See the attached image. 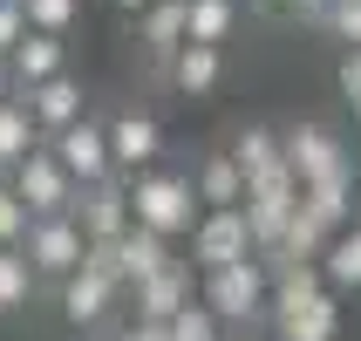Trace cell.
I'll use <instances>...</instances> for the list:
<instances>
[{
	"label": "cell",
	"instance_id": "obj_1",
	"mask_svg": "<svg viewBox=\"0 0 361 341\" xmlns=\"http://www.w3.org/2000/svg\"><path fill=\"white\" fill-rule=\"evenodd\" d=\"M123 191H130V225H150V232H164V239H178V232H191L198 225V191H191V178L184 171H130L123 178Z\"/></svg>",
	"mask_w": 361,
	"mask_h": 341
},
{
	"label": "cell",
	"instance_id": "obj_2",
	"mask_svg": "<svg viewBox=\"0 0 361 341\" xmlns=\"http://www.w3.org/2000/svg\"><path fill=\"white\" fill-rule=\"evenodd\" d=\"M266 287H273V280H266V260L252 253V260L212 266V273H204V294H198V301L219 314V328H225V321H232V328H245L252 314H266Z\"/></svg>",
	"mask_w": 361,
	"mask_h": 341
},
{
	"label": "cell",
	"instance_id": "obj_3",
	"mask_svg": "<svg viewBox=\"0 0 361 341\" xmlns=\"http://www.w3.org/2000/svg\"><path fill=\"white\" fill-rule=\"evenodd\" d=\"M293 205H300V178L286 171V164H273V171H259V178H245V232H252V246H273L286 232V219H293Z\"/></svg>",
	"mask_w": 361,
	"mask_h": 341
},
{
	"label": "cell",
	"instance_id": "obj_4",
	"mask_svg": "<svg viewBox=\"0 0 361 341\" xmlns=\"http://www.w3.org/2000/svg\"><path fill=\"white\" fill-rule=\"evenodd\" d=\"M82 225L68 219V212H48V219H27V232H20V260L35 266V280H61V273H75L82 266Z\"/></svg>",
	"mask_w": 361,
	"mask_h": 341
},
{
	"label": "cell",
	"instance_id": "obj_5",
	"mask_svg": "<svg viewBox=\"0 0 361 341\" xmlns=\"http://www.w3.org/2000/svg\"><path fill=\"white\" fill-rule=\"evenodd\" d=\"M259 246H252V232H245V212L239 205H204L198 225H191V266H232V260H252Z\"/></svg>",
	"mask_w": 361,
	"mask_h": 341
},
{
	"label": "cell",
	"instance_id": "obj_6",
	"mask_svg": "<svg viewBox=\"0 0 361 341\" xmlns=\"http://www.w3.org/2000/svg\"><path fill=\"white\" fill-rule=\"evenodd\" d=\"M48 150H55V164L68 171L75 184H102V178H116V164H109V130H102L89 109H82L68 130H55V137H41Z\"/></svg>",
	"mask_w": 361,
	"mask_h": 341
},
{
	"label": "cell",
	"instance_id": "obj_7",
	"mask_svg": "<svg viewBox=\"0 0 361 341\" xmlns=\"http://www.w3.org/2000/svg\"><path fill=\"white\" fill-rule=\"evenodd\" d=\"M7 184H14V198L35 212V219H48V212H68V198H75V178L55 164V150L48 143H35L27 157L7 171Z\"/></svg>",
	"mask_w": 361,
	"mask_h": 341
},
{
	"label": "cell",
	"instance_id": "obj_8",
	"mask_svg": "<svg viewBox=\"0 0 361 341\" xmlns=\"http://www.w3.org/2000/svg\"><path fill=\"white\" fill-rule=\"evenodd\" d=\"M55 294H61V321H68V328H102L109 314H116V301H123L116 273H102L96 260H82L75 273H61Z\"/></svg>",
	"mask_w": 361,
	"mask_h": 341
},
{
	"label": "cell",
	"instance_id": "obj_9",
	"mask_svg": "<svg viewBox=\"0 0 361 341\" xmlns=\"http://www.w3.org/2000/svg\"><path fill=\"white\" fill-rule=\"evenodd\" d=\"M68 219L82 225V239H89V246L116 239L123 225H130V191H123V178H102V184H75V198H68Z\"/></svg>",
	"mask_w": 361,
	"mask_h": 341
},
{
	"label": "cell",
	"instance_id": "obj_10",
	"mask_svg": "<svg viewBox=\"0 0 361 341\" xmlns=\"http://www.w3.org/2000/svg\"><path fill=\"white\" fill-rule=\"evenodd\" d=\"M14 96H20V109H27V123H35V137H55V130H68V123L89 109V102H82V82L68 76V68L35 82V89H14Z\"/></svg>",
	"mask_w": 361,
	"mask_h": 341
},
{
	"label": "cell",
	"instance_id": "obj_11",
	"mask_svg": "<svg viewBox=\"0 0 361 341\" xmlns=\"http://www.w3.org/2000/svg\"><path fill=\"white\" fill-rule=\"evenodd\" d=\"M280 164L300 184H314V178H327V171H341L348 150H341V137H334L327 123H300V130H286V137H280Z\"/></svg>",
	"mask_w": 361,
	"mask_h": 341
},
{
	"label": "cell",
	"instance_id": "obj_12",
	"mask_svg": "<svg viewBox=\"0 0 361 341\" xmlns=\"http://www.w3.org/2000/svg\"><path fill=\"white\" fill-rule=\"evenodd\" d=\"M102 130H109V164H116V178L150 171V164L164 157V130H157V116H143V109H123V116H109Z\"/></svg>",
	"mask_w": 361,
	"mask_h": 341
},
{
	"label": "cell",
	"instance_id": "obj_13",
	"mask_svg": "<svg viewBox=\"0 0 361 341\" xmlns=\"http://www.w3.org/2000/svg\"><path fill=\"white\" fill-rule=\"evenodd\" d=\"M184 301H191V266H184V260L157 266L150 280L130 287V314H137V321H171Z\"/></svg>",
	"mask_w": 361,
	"mask_h": 341
},
{
	"label": "cell",
	"instance_id": "obj_14",
	"mask_svg": "<svg viewBox=\"0 0 361 341\" xmlns=\"http://www.w3.org/2000/svg\"><path fill=\"white\" fill-rule=\"evenodd\" d=\"M61 68H68V41L41 35V28H27V35L14 41V55H7V82H14V89H35V82L61 76Z\"/></svg>",
	"mask_w": 361,
	"mask_h": 341
},
{
	"label": "cell",
	"instance_id": "obj_15",
	"mask_svg": "<svg viewBox=\"0 0 361 341\" xmlns=\"http://www.w3.org/2000/svg\"><path fill=\"white\" fill-rule=\"evenodd\" d=\"M300 205L327 225V232H341V225L355 219V164H341V171H327V178L300 184Z\"/></svg>",
	"mask_w": 361,
	"mask_h": 341
},
{
	"label": "cell",
	"instance_id": "obj_16",
	"mask_svg": "<svg viewBox=\"0 0 361 341\" xmlns=\"http://www.w3.org/2000/svg\"><path fill=\"white\" fill-rule=\"evenodd\" d=\"M137 20V41H143V55H157V61H171L184 48V0H150L143 14H130Z\"/></svg>",
	"mask_w": 361,
	"mask_h": 341
},
{
	"label": "cell",
	"instance_id": "obj_17",
	"mask_svg": "<svg viewBox=\"0 0 361 341\" xmlns=\"http://www.w3.org/2000/svg\"><path fill=\"white\" fill-rule=\"evenodd\" d=\"M219 48H212V41H184L178 55H171V89H178V96H212V89H219Z\"/></svg>",
	"mask_w": 361,
	"mask_h": 341
},
{
	"label": "cell",
	"instance_id": "obj_18",
	"mask_svg": "<svg viewBox=\"0 0 361 341\" xmlns=\"http://www.w3.org/2000/svg\"><path fill=\"white\" fill-rule=\"evenodd\" d=\"M191 191H198V205H245V171L232 164V150H212V157L198 164Z\"/></svg>",
	"mask_w": 361,
	"mask_h": 341
},
{
	"label": "cell",
	"instance_id": "obj_19",
	"mask_svg": "<svg viewBox=\"0 0 361 341\" xmlns=\"http://www.w3.org/2000/svg\"><path fill=\"white\" fill-rule=\"evenodd\" d=\"M321 280L327 287H361V212L327 239V253H321Z\"/></svg>",
	"mask_w": 361,
	"mask_h": 341
},
{
	"label": "cell",
	"instance_id": "obj_20",
	"mask_svg": "<svg viewBox=\"0 0 361 341\" xmlns=\"http://www.w3.org/2000/svg\"><path fill=\"white\" fill-rule=\"evenodd\" d=\"M327 239H334V232H327V225L314 219L307 205H293V219H286V232H280L273 246H266V253H280V260H321V253H327Z\"/></svg>",
	"mask_w": 361,
	"mask_h": 341
},
{
	"label": "cell",
	"instance_id": "obj_21",
	"mask_svg": "<svg viewBox=\"0 0 361 341\" xmlns=\"http://www.w3.org/2000/svg\"><path fill=\"white\" fill-rule=\"evenodd\" d=\"M239 20V0H184V41H212L219 48Z\"/></svg>",
	"mask_w": 361,
	"mask_h": 341
},
{
	"label": "cell",
	"instance_id": "obj_22",
	"mask_svg": "<svg viewBox=\"0 0 361 341\" xmlns=\"http://www.w3.org/2000/svg\"><path fill=\"white\" fill-rule=\"evenodd\" d=\"M35 143L41 137H35V123H27V109H20V96H0V178H7Z\"/></svg>",
	"mask_w": 361,
	"mask_h": 341
},
{
	"label": "cell",
	"instance_id": "obj_23",
	"mask_svg": "<svg viewBox=\"0 0 361 341\" xmlns=\"http://www.w3.org/2000/svg\"><path fill=\"white\" fill-rule=\"evenodd\" d=\"M35 266L20 260V246H0V314H20V307L35 301Z\"/></svg>",
	"mask_w": 361,
	"mask_h": 341
},
{
	"label": "cell",
	"instance_id": "obj_24",
	"mask_svg": "<svg viewBox=\"0 0 361 341\" xmlns=\"http://www.w3.org/2000/svg\"><path fill=\"white\" fill-rule=\"evenodd\" d=\"M164 335H171V341H225V335H219V314H212L198 294H191V301H184L178 314L164 321Z\"/></svg>",
	"mask_w": 361,
	"mask_h": 341
},
{
	"label": "cell",
	"instance_id": "obj_25",
	"mask_svg": "<svg viewBox=\"0 0 361 341\" xmlns=\"http://www.w3.org/2000/svg\"><path fill=\"white\" fill-rule=\"evenodd\" d=\"M232 164H239L245 178H259V171H273V164H280V137H273V130H245V137L232 143Z\"/></svg>",
	"mask_w": 361,
	"mask_h": 341
},
{
	"label": "cell",
	"instance_id": "obj_26",
	"mask_svg": "<svg viewBox=\"0 0 361 341\" xmlns=\"http://www.w3.org/2000/svg\"><path fill=\"white\" fill-rule=\"evenodd\" d=\"M20 14H27V28H41V35H68L82 14V0H20Z\"/></svg>",
	"mask_w": 361,
	"mask_h": 341
},
{
	"label": "cell",
	"instance_id": "obj_27",
	"mask_svg": "<svg viewBox=\"0 0 361 341\" xmlns=\"http://www.w3.org/2000/svg\"><path fill=\"white\" fill-rule=\"evenodd\" d=\"M321 28H327L334 41H348V48H361V0H327Z\"/></svg>",
	"mask_w": 361,
	"mask_h": 341
},
{
	"label": "cell",
	"instance_id": "obj_28",
	"mask_svg": "<svg viewBox=\"0 0 361 341\" xmlns=\"http://www.w3.org/2000/svg\"><path fill=\"white\" fill-rule=\"evenodd\" d=\"M27 219H35V212H27V205L14 198V184L0 178V246H20V232H27Z\"/></svg>",
	"mask_w": 361,
	"mask_h": 341
},
{
	"label": "cell",
	"instance_id": "obj_29",
	"mask_svg": "<svg viewBox=\"0 0 361 341\" xmlns=\"http://www.w3.org/2000/svg\"><path fill=\"white\" fill-rule=\"evenodd\" d=\"M27 35V14H20V0H0V61L14 55V41Z\"/></svg>",
	"mask_w": 361,
	"mask_h": 341
},
{
	"label": "cell",
	"instance_id": "obj_30",
	"mask_svg": "<svg viewBox=\"0 0 361 341\" xmlns=\"http://www.w3.org/2000/svg\"><path fill=\"white\" fill-rule=\"evenodd\" d=\"M116 341H171V335H164V321H137V314H130V321L116 328Z\"/></svg>",
	"mask_w": 361,
	"mask_h": 341
},
{
	"label": "cell",
	"instance_id": "obj_31",
	"mask_svg": "<svg viewBox=\"0 0 361 341\" xmlns=\"http://www.w3.org/2000/svg\"><path fill=\"white\" fill-rule=\"evenodd\" d=\"M341 89L361 102V48H348V55H341Z\"/></svg>",
	"mask_w": 361,
	"mask_h": 341
},
{
	"label": "cell",
	"instance_id": "obj_32",
	"mask_svg": "<svg viewBox=\"0 0 361 341\" xmlns=\"http://www.w3.org/2000/svg\"><path fill=\"white\" fill-rule=\"evenodd\" d=\"M286 14H300V20H321V14H327V0H286Z\"/></svg>",
	"mask_w": 361,
	"mask_h": 341
},
{
	"label": "cell",
	"instance_id": "obj_33",
	"mask_svg": "<svg viewBox=\"0 0 361 341\" xmlns=\"http://www.w3.org/2000/svg\"><path fill=\"white\" fill-rule=\"evenodd\" d=\"M116 7H123V14H143V7H150V0H116Z\"/></svg>",
	"mask_w": 361,
	"mask_h": 341
},
{
	"label": "cell",
	"instance_id": "obj_34",
	"mask_svg": "<svg viewBox=\"0 0 361 341\" xmlns=\"http://www.w3.org/2000/svg\"><path fill=\"white\" fill-rule=\"evenodd\" d=\"M239 341H266V335H245V328H239Z\"/></svg>",
	"mask_w": 361,
	"mask_h": 341
},
{
	"label": "cell",
	"instance_id": "obj_35",
	"mask_svg": "<svg viewBox=\"0 0 361 341\" xmlns=\"http://www.w3.org/2000/svg\"><path fill=\"white\" fill-rule=\"evenodd\" d=\"M355 123H361V102H355Z\"/></svg>",
	"mask_w": 361,
	"mask_h": 341
}]
</instances>
